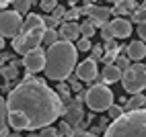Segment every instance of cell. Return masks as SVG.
Returning a JSON list of instances; mask_svg holds the SVG:
<instances>
[{"mask_svg": "<svg viewBox=\"0 0 146 137\" xmlns=\"http://www.w3.org/2000/svg\"><path fill=\"white\" fill-rule=\"evenodd\" d=\"M78 16H80V8L72 6L70 10H66V12H64V16H62V18H64V21L68 23V21H76V18H78Z\"/></svg>", "mask_w": 146, "mask_h": 137, "instance_id": "obj_30", "label": "cell"}, {"mask_svg": "<svg viewBox=\"0 0 146 137\" xmlns=\"http://www.w3.org/2000/svg\"><path fill=\"white\" fill-rule=\"evenodd\" d=\"M13 2V0H0V10H2V8L4 6H8V4H11Z\"/></svg>", "mask_w": 146, "mask_h": 137, "instance_id": "obj_41", "label": "cell"}, {"mask_svg": "<svg viewBox=\"0 0 146 137\" xmlns=\"http://www.w3.org/2000/svg\"><path fill=\"white\" fill-rule=\"evenodd\" d=\"M41 41H43L45 45H54V43L60 41V33H58L56 29H45V31H43V37H41Z\"/></svg>", "mask_w": 146, "mask_h": 137, "instance_id": "obj_21", "label": "cell"}, {"mask_svg": "<svg viewBox=\"0 0 146 137\" xmlns=\"http://www.w3.org/2000/svg\"><path fill=\"white\" fill-rule=\"evenodd\" d=\"M37 137H62V133L56 129V127L47 125V127H41V131L37 133Z\"/></svg>", "mask_w": 146, "mask_h": 137, "instance_id": "obj_25", "label": "cell"}, {"mask_svg": "<svg viewBox=\"0 0 146 137\" xmlns=\"http://www.w3.org/2000/svg\"><path fill=\"white\" fill-rule=\"evenodd\" d=\"M101 78H103V82H105V84L119 82V78H121V70H119L117 66H113V64H107V66L103 68V74H101Z\"/></svg>", "mask_w": 146, "mask_h": 137, "instance_id": "obj_17", "label": "cell"}, {"mask_svg": "<svg viewBox=\"0 0 146 137\" xmlns=\"http://www.w3.org/2000/svg\"><path fill=\"white\" fill-rule=\"evenodd\" d=\"M123 113V106H117V104H109L107 106V115H109V119H117V117Z\"/></svg>", "mask_w": 146, "mask_h": 137, "instance_id": "obj_29", "label": "cell"}, {"mask_svg": "<svg viewBox=\"0 0 146 137\" xmlns=\"http://www.w3.org/2000/svg\"><path fill=\"white\" fill-rule=\"evenodd\" d=\"M113 92L107 84H93L89 90H84V102L91 111L99 113V111H107V106L113 104Z\"/></svg>", "mask_w": 146, "mask_h": 137, "instance_id": "obj_4", "label": "cell"}, {"mask_svg": "<svg viewBox=\"0 0 146 137\" xmlns=\"http://www.w3.org/2000/svg\"><path fill=\"white\" fill-rule=\"evenodd\" d=\"M8 135V127H6V106H4V98L0 96V137Z\"/></svg>", "mask_w": 146, "mask_h": 137, "instance_id": "obj_19", "label": "cell"}, {"mask_svg": "<svg viewBox=\"0 0 146 137\" xmlns=\"http://www.w3.org/2000/svg\"><path fill=\"white\" fill-rule=\"evenodd\" d=\"M78 31H80V35H82L84 39H91V37L95 35V27H93V23H91V21H86V23L78 25Z\"/></svg>", "mask_w": 146, "mask_h": 137, "instance_id": "obj_23", "label": "cell"}, {"mask_svg": "<svg viewBox=\"0 0 146 137\" xmlns=\"http://www.w3.org/2000/svg\"><path fill=\"white\" fill-rule=\"evenodd\" d=\"M76 55H78V51L70 41L60 39L58 43L50 45V49L45 51V64H43L45 76L50 80L64 82L76 66Z\"/></svg>", "mask_w": 146, "mask_h": 137, "instance_id": "obj_2", "label": "cell"}, {"mask_svg": "<svg viewBox=\"0 0 146 137\" xmlns=\"http://www.w3.org/2000/svg\"><path fill=\"white\" fill-rule=\"evenodd\" d=\"M72 137H97V135L86 133V131H82V129H74V131H72Z\"/></svg>", "mask_w": 146, "mask_h": 137, "instance_id": "obj_37", "label": "cell"}, {"mask_svg": "<svg viewBox=\"0 0 146 137\" xmlns=\"http://www.w3.org/2000/svg\"><path fill=\"white\" fill-rule=\"evenodd\" d=\"M60 39L62 41H74V39H78V35H80V31H78V23L76 21H68V23H64L62 25V29L60 31Z\"/></svg>", "mask_w": 146, "mask_h": 137, "instance_id": "obj_14", "label": "cell"}, {"mask_svg": "<svg viewBox=\"0 0 146 137\" xmlns=\"http://www.w3.org/2000/svg\"><path fill=\"white\" fill-rule=\"evenodd\" d=\"M41 37H43V31L37 29V31H31V33H19L13 37V49L17 53L25 55L27 51L35 49V47L41 45Z\"/></svg>", "mask_w": 146, "mask_h": 137, "instance_id": "obj_6", "label": "cell"}, {"mask_svg": "<svg viewBox=\"0 0 146 137\" xmlns=\"http://www.w3.org/2000/svg\"><path fill=\"white\" fill-rule=\"evenodd\" d=\"M136 33H138L140 41H144V39H146V25H144V23H140V25H138V31H136Z\"/></svg>", "mask_w": 146, "mask_h": 137, "instance_id": "obj_38", "label": "cell"}, {"mask_svg": "<svg viewBox=\"0 0 146 137\" xmlns=\"http://www.w3.org/2000/svg\"><path fill=\"white\" fill-rule=\"evenodd\" d=\"M107 27H109V33L113 39H125L132 35V23L125 18H113L111 23H107Z\"/></svg>", "mask_w": 146, "mask_h": 137, "instance_id": "obj_11", "label": "cell"}, {"mask_svg": "<svg viewBox=\"0 0 146 137\" xmlns=\"http://www.w3.org/2000/svg\"><path fill=\"white\" fill-rule=\"evenodd\" d=\"M144 16H146V8H144V4H142V6H138V8L132 12V21L140 25V23H144Z\"/></svg>", "mask_w": 146, "mask_h": 137, "instance_id": "obj_27", "label": "cell"}, {"mask_svg": "<svg viewBox=\"0 0 146 137\" xmlns=\"http://www.w3.org/2000/svg\"><path fill=\"white\" fill-rule=\"evenodd\" d=\"M13 4H15V10L19 14H27L33 2H31V0H13Z\"/></svg>", "mask_w": 146, "mask_h": 137, "instance_id": "obj_22", "label": "cell"}, {"mask_svg": "<svg viewBox=\"0 0 146 137\" xmlns=\"http://www.w3.org/2000/svg\"><path fill=\"white\" fill-rule=\"evenodd\" d=\"M89 51H93L91 53V60H101V57H103V45H91V49Z\"/></svg>", "mask_w": 146, "mask_h": 137, "instance_id": "obj_31", "label": "cell"}, {"mask_svg": "<svg viewBox=\"0 0 146 137\" xmlns=\"http://www.w3.org/2000/svg\"><path fill=\"white\" fill-rule=\"evenodd\" d=\"M115 8L111 10V14L113 16H117V14H130V12H134L136 8H138V2L136 0H115Z\"/></svg>", "mask_w": 146, "mask_h": 137, "instance_id": "obj_15", "label": "cell"}, {"mask_svg": "<svg viewBox=\"0 0 146 137\" xmlns=\"http://www.w3.org/2000/svg\"><path fill=\"white\" fill-rule=\"evenodd\" d=\"M6 121L15 131H33L52 125L64 115V104L43 80L33 78L27 72L21 84L13 86L4 98Z\"/></svg>", "mask_w": 146, "mask_h": 137, "instance_id": "obj_1", "label": "cell"}, {"mask_svg": "<svg viewBox=\"0 0 146 137\" xmlns=\"http://www.w3.org/2000/svg\"><path fill=\"white\" fill-rule=\"evenodd\" d=\"M58 131H60L62 135H66V137H72V131H74V129H72V127L68 125L66 121H62V123H60V129H58Z\"/></svg>", "mask_w": 146, "mask_h": 137, "instance_id": "obj_34", "label": "cell"}, {"mask_svg": "<svg viewBox=\"0 0 146 137\" xmlns=\"http://www.w3.org/2000/svg\"><path fill=\"white\" fill-rule=\"evenodd\" d=\"M113 66H117L119 70L123 72V70H128V68H130L132 64H130V57H125V55H115V60H113Z\"/></svg>", "mask_w": 146, "mask_h": 137, "instance_id": "obj_26", "label": "cell"}, {"mask_svg": "<svg viewBox=\"0 0 146 137\" xmlns=\"http://www.w3.org/2000/svg\"><path fill=\"white\" fill-rule=\"evenodd\" d=\"M43 25H45V29H56L60 25V21H56L54 16H43Z\"/></svg>", "mask_w": 146, "mask_h": 137, "instance_id": "obj_35", "label": "cell"}, {"mask_svg": "<svg viewBox=\"0 0 146 137\" xmlns=\"http://www.w3.org/2000/svg\"><path fill=\"white\" fill-rule=\"evenodd\" d=\"M56 94L60 96L62 104H64V102H68V100H70V88H68V84L60 82V84H58V92H56Z\"/></svg>", "mask_w": 146, "mask_h": 137, "instance_id": "obj_24", "label": "cell"}, {"mask_svg": "<svg viewBox=\"0 0 146 137\" xmlns=\"http://www.w3.org/2000/svg\"><path fill=\"white\" fill-rule=\"evenodd\" d=\"M80 14L89 16L95 29H97V27H105L107 23H109V16H113L109 8L97 6V4H84V6L80 8Z\"/></svg>", "mask_w": 146, "mask_h": 137, "instance_id": "obj_8", "label": "cell"}, {"mask_svg": "<svg viewBox=\"0 0 146 137\" xmlns=\"http://www.w3.org/2000/svg\"><path fill=\"white\" fill-rule=\"evenodd\" d=\"M144 55H146V45H144V41H132L130 45H128V57L130 60H134V62H142L144 60Z\"/></svg>", "mask_w": 146, "mask_h": 137, "instance_id": "obj_16", "label": "cell"}, {"mask_svg": "<svg viewBox=\"0 0 146 137\" xmlns=\"http://www.w3.org/2000/svg\"><path fill=\"white\" fill-rule=\"evenodd\" d=\"M76 68V78L78 80H82V82H91L93 78L97 76V62L95 60H84V62H80L78 66H74Z\"/></svg>", "mask_w": 146, "mask_h": 137, "instance_id": "obj_12", "label": "cell"}, {"mask_svg": "<svg viewBox=\"0 0 146 137\" xmlns=\"http://www.w3.org/2000/svg\"><path fill=\"white\" fill-rule=\"evenodd\" d=\"M107 2H115V0H107Z\"/></svg>", "mask_w": 146, "mask_h": 137, "instance_id": "obj_44", "label": "cell"}, {"mask_svg": "<svg viewBox=\"0 0 146 137\" xmlns=\"http://www.w3.org/2000/svg\"><path fill=\"white\" fill-rule=\"evenodd\" d=\"M29 137H37V135H29Z\"/></svg>", "mask_w": 146, "mask_h": 137, "instance_id": "obj_45", "label": "cell"}, {"mask_svg": "<svg viewBox=\"0 0 146 137\" xmlns=\"http://www.w3.org/2000/svg\"><path fill=\"white\" fill-rule=\"evenodd\" d=\"M56 4H58V0H41V2H39V6L43 8V10H52Z\"/></svg>", "mask_w": 146, "mask_h": 137, "instance_id": "obj_36", "label": "cell"}, {"mask_svg": "<svg viewBox=\"0 0 146 137\" xmlns=\"http://www.w3.org/2000/svg\"><path fill=\"white\" fill-rule=\"evenodd\" d=\"M4 49V37H0V51Z\"/></svg>", "mask_w": 146, "mask_h": 137, "instance_id": "obj_42", "label": "cell"}, {"mask_svg": "<svg viewBox=\"0 0 146 137\" xmlns=\"http://www.w3.org/2000/svg\"><path fill=\"white\" fill-rule=\"evenodd\" d=\"M64 115H66V123L72 127V129H76L80 123H82V119H84V109H82V100H78V98H70L66 102V106H64Z\"/></svg>", "mask_w": 146, "mask_h": 137, "instance_id": "obj_10", "label": "cell"}, {"mask_svg": "<svg viewBox=\"0 0 146 137\" xmlns=\"http://www.w3.org/2000/svg\"><path fill=\"white\" fill-rule=\"evenodd\" d=\"M8 60H11V53H0V66L4 62H8Z\"/></svg>", "mask_w": 146, "mask_h": 137, "instance_id": "obj_40", "label": "cell"}, {"mask_svg": "<svg viewBox=\"0 0 146 137\" xmlns=\"http://www.w3.org/2000/svg\"><path fill=\"white\" fill-rule=\"evenodd\" d=\"M41 29L45 31V25H43V16L35 14V12H27V18L21 23V33H31V31H37Z\"/></svg>", "mask_w": 146, "mask_h": 137, "instance_id": "obj_13", "label": "cell"}, {"mask_svg": "<svg viewBox=\"0 0 146 137\" xmlns=\"http://www.w3.org/2000/svg\"><path fill=\"white\" fill-rule=\"evenodd\" d=\"M43 64H45V51L39 49V47L27 51V53L23 55V62H21V66H25V70H27L29 74L41 72V70H43Z\"/></svg>", "mask_w": 146, "mask_h": 137, "instance_id": "obj_9", "label": "cell"}, {"mask_svg": "<svg viewBox=\"0 0 146 137\" xmlns=\"http://www.w3.org/2000/svg\"><path fill=\"white\" fill-rule=\"evenodd\" d=\"M142 106H144V94L138 92V94H134L132 98L125 102V109L123 111H134V109H142Z\"/></svg>", "mask_w": 146, "mask_h": 137, "instance_id": "obj_20", "label": "cell"}, {"mask_svg": "<svg viewBox=\"0 0 146 137\" xmlns=\"http://www.w3.org/2000/svg\"><path fill=\"white\" fill-rule=\"evenodd\" d=\"M23 16L17 10H2L0 12V37H15L21 33Z\"/></svg>", "mask_w": 146, "mask_h": 137, "instance_id": "obj_7", "label": "cell"}, {"mask_svg": "<svg viewBox=\"0 0 146 137\" xmlns=\"http://www.w3.org/2000/svg\"><path fill=\"white\" fill-rule=\"evenodd\" d=\"M19 66H21V62L17 60H11V64L8 66H0V74L4 76L6 82H15L17 76H19Z\"/></svg>", "mask_w": 146, "mask_h": 137, "instance_id": "obj_18", "label": "cell"}, {"mask_svg": "<svg viewBox=\"0 0 146 137\" xmlns=\"http://www.w3.org/2000/svg\"><path fill=\"white\" fill-rule=\"evenodd\" d=\"M66 80L70 82V86H68L70 90H74V92H80V90H82V84H80L78 78H76V74H70V76L66 78Z\"/></svg>", "mask_w": 146, "mask_h": 137, "instance_id": "obj_28", "label": "cell"}, {"mask_svg": "<svg viewBox=\"0 0 146 137\" xmlns=\"http://www.w3.org/2000/svg\"><path fill=\"white\" fill-rule=\"evenodd\" d=\"M74 47H76V51H89L91 49V39L82 37V39H78V43H76Z\"/></svg>", "mask_w": 146, "mask_h": 137, "instance_id": "obj_32", "label": "cell"}, {"mask_svg": "<svg viewBox=\"0 0 146 137\" xmlns=\"http://www.w3.org/2000/svg\"><path fill=\"white\" fill-rule=\"evenodd\" d=\"M146 135V111H123L117 119L103 131V137H144Z\"/></svg>", "mask_w": 146, "mask_h": 137, "instance_id": "obj_3", "label": "cell"}, {"mask_svg": "<svg viewBox=\"0 0 146 137\" xmlns=\"http://www.w3.org/2000/svg\"><path fill=\"white\" fill-rule=\"evenodd\" d=\"M64 12H66V8H64V6H58V4H56V6L52 8V16L56 18V21H62Z\"/></svg>", "mask_w": 146, "mask_h": 137, "instance_id": "obj_33", "label": "cell"}, {"mask_svg": "<svg viewBox=\"0 0 146 137\" xmlns=\"http://www.w3.org/2000/svg\"><path fill=\"white\" fill-rule=\"evenodd\" d=\"M6 137H23V135H21V133H8Z\"/></svg>", "mask_w": 146, "mask_h": 137, "instance_id": "obj_43", "label": "cell"}, {"mask_svg": "<svg viewBox=\"0 0 146 137\" xmlns=\"http://www.w3.org/2000/svg\"><path fill=\"white\" fill-rule=\"evenodd\" d=\"M121 84H123V90L130 92V94H138L144 90L146 86V72H144V64H134L130 66L128 70L121 72Z\"/></svg>", "mask_w": 146, "mask_h": 137, "instance_id": "obj_5", "label": "cell"}, {"mask_svg": "<svg viewBox=\"0 0 146 137\" xmlns=\"http://www.w3.org/2000/svg\"><path fill=\"white\" fill-rule=\"evenodd\" d=\"M101 37L105 39V41H107V39H111V33H109V27H101Z\"/></svg>", "mask_w": 146, "mask_h": 137, "instance_id": "obj_39", "label": "cell"}]
</instances>
